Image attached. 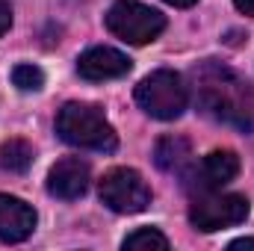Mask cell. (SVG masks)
Listing matches in <instances>:
<instances>
[{
  "mask_svg": "<svg viewBox=\"0 0 254 251\" xmlns=\"http://www.w3.org/2000/svg\"><path fill=\"white\" fill-rule=\"evenodd\" d=\"M192 77H195V104L204 116L240 130H252L254 89L237 71L207 60L192 71Z\"/></svg>",
  "mask_w": 254,
  "mask_h": 251,
  "instance_id": "6da1fadb",
  "label": "cell"
},
{
  "mask_svg": "<svg viewBox=\"0 0 254 251\" xmlns=\"http://www.w3.org/2000/svg\"><path fill=\"white\" fill-rule=\"evenodd\" d=\"M57 133L63 142L74 148H86V151L113 154L119 148L116 130L95 104H77V101L65 104L57 116Z\"/></svg>",
  "mask_w": 254,
  "mask_h": 251,
  "instance_id": "7a4b0ae2",
  "label": "cell"
},
{
  "mask_svg": "<svg viewBox=\"0 0 254 251\" xmlns=\"http://www.w3.org/2000/svg\"><path fill=\"white\" fill-rule=\"evenodd\" d=\"M136 104L151 119L175 122L178 116H184V110L190 104V86L184 83V77L178 71L160 68V71H151L136 86Z\"/></svg>",
  "mask_w": 254,
  "mask_h": 251,
  "instance_id": "3957f363",
  "label": "cell"
},
{
  "mask_svg": "<svg viewBox=\"0 0 254 251\" xmlns=\"http://www.w3.org/2000/svg\"><path fill=\"white\" fill-rule=\"evenodd\" d=\"M107 30L127 45H148L166 30V15L139 0H116L107 12Z\"/></svg>",
  "mask_w": 254,
  "mask_h": 251,
  "instance_id": "277c9868",
  "label": "cell"
},
{
  "mask_svg": "<svg viewBox=\"0 0 254 251\" xmlns=\"http://www.w3.org/2000/svg\"><path fill=\"white\" fill-rule=\"evenodd\" d=\"M249 219V201L246 195H231V192H204L195 195L190 204V222L195 231L213 234L222 228L243 225Z\"/></svg>",
  "mask_w": 254,
  "mask_h": 251,
  "instance_id": "5b68a950",
  "label": "cell"
},
{
  "mask_svg": "<svg viewBox=\"0 0 254 251\" xmlns=\"http://www.w3.org/2000/svg\"><path fill=\"white\" fill-rule=\"evenodd\" d=\"M101 201L116 213H142L151 204V189L136 169H110L101 178Z\"/></svg>",
  "mask_w": 254,
  "mask_h": 251,
  "instance_id": "8992f818",
  "label": "cell"
},
{
  "mask_svg": "<svg viewBox=\"0 0 254 251\" xmlns=\"http://www.w3.org/2000/svg\"><path fill=\"white\" fill-rule=\"evenodd\" d=\"M240 175V157L228 148L222 151H210L198 166H192L184 175V189L192 195H204V192H219L225 184H231Z\"/></svg>",
  "mask_w": 254,
  "mask_h": 251,
  "instance_id": "52a82bcc",
  "label": "cell"
},
{
  "mask_svg": "<svg viewBox=\"0 0 254 251\" xmlns=\"http://www.w3.org/2000/svg\"><path fill=\"white\" fill-rule=\"evenodd\" d=\"M89 163L80 157H65L60 163H54V169L48 172V192L54 198L74 201L80 195H86L89 189Z\"/></svg>",
  "mask_w": 254,
  "mask_h": 251,
  "instance_id": "ba28073f",
  "label": "cell"
},
{
  "mask_svg": "<svg viewBox=\"0 0 254 251\" xmlns=\"http://www.w3.org/2000/svg\"><path fill=\"white\" fill-rule=\"evenodd\" d=\"M130 71V60L116 48H89L80 60H77V74L89 83H104V80H116L125 77Z\"/></svg>",
  "mask_w": 254,
  "mask_h": 251,
  "instance_id": "9c48e42d",
  "label": "cell"
},
{
  "mask_svg": "<svg viewBox=\"0 0 254 251\" xmlns=\"http://www.w3.org/2000/svg\"><path fill=\"white\" fill-rule=\"evenodd\" d=\"M33 231L36 210L15 195H0V243H24Z\"/></svg>",
  "mask_w": 254,
  "mask_h": 251,
  "instance_id": "30bf717a",
  "label": "cell"
},
{
  "mask_svg": "<svg viewBox=\"0 0 254 251\" xmlns=\"http://www.w3.org/2000/svg\"><path fill=\"white\" fill-rule=\"evenodd\" d=\"M192 157V145L187 136H163L154 148V163L163 172H184V166Z\"/></svg>",
  "mask_w": 254,
  "mask_h": 251,
  "instance_id": "8fae6325",
  "label": "cell"
},
{
  "mask_svg": "<svg viewBox=\"0 0 254 251\" xmlns=\"http://www.w3.org/2000/svg\"><path fill=\"white\" fill-rule=\"evenodd\" d=\"M33 157H36V151H33V145H30L27 139H6V142L0 145V166H3L6 172H12V175L30 172Z\"/></svg>",
  "mask_w": 254,
  "mask_h": 251,
  "instance_id": "7c38bea8",
  "label": "cell"
},
{
  "mask_svg": "<svg viewBox=\"0 0 254 251\" xmlns=\"http://www.w3.org/2000/svg\"><path fill=\"white\" fill-rule=\"evenodd\" d=\"M125 251H166L169 240L157 231V228H136L133 234L125 237Z\"/></svg>",
  "mask_w": 254,
  "mask_h": 251,
  "instance_id": "4fadbf2b",
  "label": "cell"
},
{
  "mask_svg": "<svg viewBox=\"0 0 254 251\" xmlns=\"http://www.w3.org/2000/svg\"><path fill=\"white\" fill-rule=\"evenodd\" d=\"M12 83L21 92H39L45 86V71L39 65H15L12 68Z\"/></svg>",
  "mask_w": 254,
  "mask_h": 251,
  "instance_id": "5bb4252c",
  "label": "cell"
},
{
  "mask_svg": "<svg viewBox=\"0 0 254 251\" xmlns=\"http://www.w3.org/2000/svg\"><path fill=\"white\" fill-rule=\"evenodd\" d=\"M12 27V6L6 0H0V36Z\"/></svg>",
  "mask_w": 254,
  "mask_h": 251,
  "instance_id": "9a60e30c",
  "label": "cell"
},
{
  "mask_svg": "<svg viewBox=\"0 0 254 251\" xmlns=\"http://www.w3.org/2000/svg\"><path fill=\"white\" fill-rule=\"evenodd\" d=\"M234 6H237L243 15H252L254 18V0H234Z\"/></svg>",
  "mask_w": 254,
  "mask_h": 251,
  "instance_id": "2e32d148",
  "label": "cell"
},
{
  "mask_svg": "<svg viewBox=\"0 0 254 251\" xmlns=\"http://www.w3.org/2000/svg\"><path fill=\"white\" fill-rule=\"evenodd\" d=\"M166 3H172V6H178V9H190V6L198 3V0H166Z\"/></svg>",
  "mask_w": 254,
  "mask_h": 251,
  "instance_id": "e0dca14e",
  "label": "cell"
},
{
  "mask_svg": "<svg viewBox=\"0 0 254 251\" xmlns=\"http://www.w3.org/2000/svg\"><path fill=\"white\" fill-rule=\"evenodd\" d=\"M231 249H254V240H234Z\"/></svg>",
  "mask_w": 254,
  "mask_h": 251,
  "instance_id": "ac0fdd59",
  "label": "cell"
}]
</instances>
